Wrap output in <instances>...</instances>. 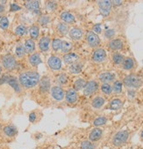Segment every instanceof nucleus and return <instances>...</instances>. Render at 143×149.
Returning a JSON list of instances; mask_svg holds the SVG:
<instances>
[{
  "label": "nucleus",
  "mask_w": 143,
  "mask_h": 149,
  "mask_svg": "<svg viewBox=\"0 0 143 149\" xmlns=\"http://www.w3.org/2000/svg\"><path fill=\"white\" fill-rule=\"evenodd\" d=\"M19 84L26 88H32L37 86L41 81V76L37 72H24L19 76Z\"/></svg>",
  "instance_id": "f257e3e1"
},
{
  "label": "nucleus",
  "mask_w": 143,
  "mask_h": 149,
  "mask_svg": "<svg viewBox=\"0 0 143 149\" xmlns=\"http://www.w3.org/2000/svg\"><path fill=\"white\" fill-rule=\"evenodd\" d=\"M1 64L2 66L6 71H12L17 67V61L15 57L11 54H6L1 57Z\"/></svg>",
  "instance_id": "f03ea898"
},
{
  "label": "nucleus",
  "mask_w": 143,
  "mask_h": 149,
  "mask_svg": "<svg viewBox=\"0 0 143 149\" xmlns=\"http://www.w3.org/2000/svg\"><path fill=\"white\" fill-rule=\"evenodd\" d=\"M129 137V132L127 131H120L114 135L112 139V144L115 146H120L126 142Z\"/></svg>",
  "instance_id": "7ed1b4c3"
},
{
  "label": "nucleus",
  "mask_w": 143,
  "mask_h": 149,
  "mask_svg": "<svg viewBox=\"0 0 143 149\" xmlns=\"http://www.w3.org/2000/svg\"><path fill=\"white\" fill-rule=\"evenodd\" d=\"M50 94L54 100L56 102H61L65 99V92L60 86H54L50 89Z\"/></svg>",
  "instance_id": "20e7f679"
},
{
  "label": "nucleus",
  "mask_w": 143,
  "mask_h": 149,
  "mask_svg": "<svg viewBox=\"0 0 143 149\" xmlns=\"http://www.w3.org/2000/svg\"><path fill=\"white\" fill-rule=\"evenodd\" d=\"M123 83L125 84V86H128V87H139L140 86L142 81L140 79V77L136 76V75H129L127 77H126L123 80Z\"/></svg>",
  "instance_id": "39448f33"
},
{
  "label": "nucleus",
  "mask_w": 143,
  "mask_h": 149,
  "mask_svg": "<svg viewBox=\"0 0 143 149\" xmlns=\"http://www.w3.org/2000/svg\"><path fill=\"white\" fill-rule=\"evenodd\" d=\"M98 6L100 13L104 17H107L111 10L112 3L111 1H108V0H104V1H98Z\"/></svg>",
  "instance_id": "423d86ee"
},
{
  "label": "nucleus",
  "mask_w": 143,
  "mask_h": 149,
  "mask_svg": "<svg viewBox=\"0 0 143 149\" xmlns=\"http://www.w3.org/2000/svg\"><path fill=\"white\" fill-rule=\"evenodd\" d=\"M85 39H86L87 44L92 48L98 47L100 43V39L98 36L93 31H88L86 33V36H85Z\"/></svg>",
  "instance_id": "0eeeda50"
},
{
  "label": "nucleus",
  "mask_w": 143,
  "mask_h": 149,
  "mask_svg": "<svg viewBox=\"0 0 143 149\" xmlns=\"http://www.w3.org/2000/svg\"><path fill=\"white\" fill-rule=\"evenodd\" d=\"M47 65L52 71H59L62 68L63 62L60 57L56 56H51L47 59Z\"/></svg>",
  "instance_id": "6e6552de"
},
{
  "label": "nucleus",
  "mask_w": 143,
  "mask_h": 149,
  "mask_svg": "<svg viewBox=\"0 0 143 149\" xmlns=\"http://www.w3.org/2000/svg\"><path fill=\"white\" fill-rule=\"evenodd\" d=\"M98 89V83L96 80H90L86 83V86L83 88V95H91L96 93Z\"/></svg>",
  "instance_id": "1a4fd4ad"
},
{
  "label": "nucleus",
  "mask_w": 143,
  "mask_h": 149,
  "mask_svg": "<svg viewBox=\"0 0 143 149\" xmlns=\"http://www.w3.org/2000/svg\"><path fill=\"white\" fill-rule=\"evenodd\" d=\"M106 57V52L103 49H97L92 53V61L95 63H102Z\"/></svg>",
  "instance_id": "9d476101"
},
{
  "label": "nucleus",
  "mask_w": 143,
  "mask_h": 149,
  "mask_svg": "<svg viewBox=\"0 0 143 149\" xmlns=\"http://www.w3.org/2000/svg\"><path fill=\"white\" fill-rule=\"evenodd\" d=\"M65 100L68 103L74 104L78 100L77 91H76L74 88H69L65 93Z\"/></svg>",
  "instance_id": "9b49d317"
},
{
  "label": "nucleus",
  "mask_w": 143,
  "mask_h": 149,
  "mask_svg": "<svg viewBox=\"0 0 143 149\" xmlns=\"http://www.w3.org/2000/svg\"><path fill=\"white\" fill-rule=\"evenodd\" d=\"M103 135V130L98 128V127H95L93 130H91V132L89 134V140L91 142H97L98 141Z\"/></svg>",
  "instance_id": "f8f14e48"
},
{
  "label": "nucleus",
  "mask_w": 143,
  "mask_h": 149,
  "mask_svg": "<svg viewBox=\"0 0 143 149\" xmlns=\"http://www.w3.org/2000/svg\"><path fill=\"white\" fill-rule=\"evenodd\" d=\"M69 36L70 39H72L74 41H78V40L82 39V36H83V31L80 27H73L69 30Z\"/></svg>",
  "instance_id": "ddd939ff"
},
{
  "label": "nucleus",
  "mask_w": 143,
  "mask_h": 149,
  "mask_svg": "<svg viewBox=\"0 0 143 149\" xmlns=\"http://www.w3.org/2000/svg\"><path fill=\"white\" fill-rule=\"evenodd\" d=\"M50 38L47 36H43L39 41V48L41 52H47L50 48Z\"/></svg>",
  "instance_id": "4468645a"
},
{
  "label": "nucleus",
  "mask_w": 143,
  "mask_h": 149,
  "mask_svg": "<svg viewBox=\"0 0 143 149\" xmlns=\"http://www.w3.org/2000/svg\"><path fill=\"white\" fill-rule=\"evenodd\" d=\"M63 62L67 65H72L74 63H76V61L79 60V56L76 53H67L63 55Z\"/></svg>",
  "instance_id": "2eb2a0df"
},
{
  "label": "nucleus",
  "mask_w": 143,
  "mask_h": 149,
  "mask_svg": "<svg viewBox=\"0 0 143 149\" xmlns=\"http://www.w3.org/2000/svg\"><path fill=\"white\" fill-rule=\"evenodd\" d=\"M25 6L29 11L34 12V13H41L40 2H38V1H25Z\"/></svg>",
  "instance_id": "dca6fc26"
},
{
  "label": "nucleus",
  "mask_w": 143,
  "mask_h": 149,
  "mask_svg": "<svg viewBox=\"0 0 143 149\" xmlns=\"http://www.w3.org/2000/svg\"><path fill=\"white\" fill-rule=\"evenodd\" d=\"M50 89V79L47 77H43L40 81V91L45 94L48 92Z\"/></svg>",
  "instance_id": "f3484780"
},
{
  "label": "nucleus",
  "mask_w": 143,
  "mask_h": 149,
  "mask_svg": "<svg viewBox=\"0 0 143 149\" xmlns=\"http://www.w3.org/2000/svg\"><path fill=\"white\" fill-rule=\"evenodd\" d=\"M28 62L29 64L32 65V66H38L40 64H41V56L38 52H35V53H33L29 56L28 57Z\"/></svg>",
  "instance_id": "a211bd4d"
},
{
  "label": "nucleus",
  "mask_w": 143,
  "mask_h": 149,
  "mask_svg": "<svg viewBox=\"0 0 143 149\" xmlns=\"http://www.w3.org/2000/svg\"><path fill=\"white\" fill-rule=\"evenodd\" d=\"M61 19L66 24H73L76 22V17L69 12H63L60 15Z\"/></svg>",
  "instance_id": "6ab92c4d"
},
{
  "label": "nucleus",
  "mask_w": 143,
  "mask_h": 149,
  "mask_svg": "<svg viewBox=\"0 0 143 149\" xmlns=\"http://www.w3.org/2000/svg\"><path fill=\"white\" fill-rule=\"evenodd\" d=\"M3 132L6 136L9 138H12L18 134V129L14 125H6L3 128Z\"/></svg>",
  "instance_id": "aec40b11"
},
{
  "label": "nucleus",
  "mask_w": 143,
  "mask_h": 149,
  "mask_svg": "<svg viewBox=\"0 0 143 149\" xmlns=\"http://www.w3.org/2000/svg\"><path fill=\"white\" fill-rule=\"evenodd\" d=\"M83 65H84V63L82 61H79L78 60L76 63L70 65V66H69V72L71 73H73V74H77V73H79V72H82V70L83 68Z\"/></svg>",
  "instance_id": "412c9836"
},
{
  "label": "nucleus",
  "mask_w": 143,
  "mask_h": 149,
  "mask_svg": "<svg viewBox=\"0 0 143 149\" xmlns=\"http://www.w3.org/2000/svg\"><path fill=\"white\" fill-rule=\"evenodd\" d=\"M56 31L60 36H64L69 33V26L64 22H60L56 26Z\"/></svg>",
  "instance_id": "4be33fe9"
},
{
  "label": "nucleus",
  "mask_w": 143,
  "mask_h": 149,
  "mask_svg": "<svg viewBox=\"0 0 143 149\" xmlns=\"http://www.w3.org/2000/svg\"><path fill=\"white\" fill-rule=\"evenodd\" d=\"M25 49L26 54H33L35 50V42L33 39H27L25 42Z\"/></svg>",
  "instance_id": "5701e85b"
},
{
  "label": "nucleus",
  "mask_w": 143,
  "mask_h": 149,
  "mask_svg": "<svg viewBox=\"0 0 143 149\" xmlns=\"http://www.w3.org/2000/svg\"><path fill=\"white\" fill-rule=\"evenodd\" d=\"M104 102H105L104 99L102 96H99L98 95V96H96V97H94L92 99V101H91V106L94 109H101L104 105Z\"/></svg>",
  "instance_id": "b1692460"
},
{
  "label": "nucleus",
  "mask_w": 143,
  "mask_h": 149,
  "mask_svg": "<svg viewBox=\"0 0 143 149\" xmlns=\"http://www.w3.org/2000/svg\"><path fill=\"white\" fill-rule=\"evenodd\" d=\"M109 48L111 50H120L123 48V42L120 39H114L109 42Z\"/></svg>",
  "instance_id": "393cba45"
},
{
  "label": "nucleus",
  "mask_w": 143,
  "mask_h": 149,
  "mask_svg": "<svg viewBox=\"0 0 143 149\" xmlns=\"http://www.w3.org/2000/svg\"><path fill=\"white\" fill-rule=\"evenodd\" d=\"M114 76L113 73H111V72H103L101 74H99L98 76V79L101 82L103 83H108V82H111L112 80H114Z\"/></svg>",
  "instance_id": "a878e982"
},
{
  "label": "nucleus",
  "mask_w": 143,
  "mask_h": 149,
  "mask_svg": "<svg viewBox=\"0 0 143 149\" xmlns=\"http://www.w3.org/2000/svg\"><path fill=\"white\" fill-rule=\"evenodd\" d=\"M40 34V26L37 24H34L30 26L29 28V36L31 37V39L35 40L38 38Z\"/></svg>",
  "instance_id": "bb28decb"
},
{
  "label": "nucleus",
  "mask_w": 143,
  "mask_h": 149,
  "mask_svg": "<svg viewBox=\"0 0 143 149\" xmlns=\"http://www.w3.org/2000/svg\"><path fill=\"white\" fill-rule=\"evenodd\" d=\"M86 81H85L83 79H77L73 85V88L75 89L76 91H80L82 89H83L86 86Z\"/></svg>",
  "instance_id": "cd10ccee"
},
{
  "label": "nucleus",
  "mask_w": 143,
  "mask_h": 149,
  "mask_svg": "<svg viewBox=\"0 0 143 149\" xmlns=\"http://www.w3.org/2000/svg\"><path fill=\"white\" fill-rule=\"evenodd\" d=\"M122 107V102L120 99H113L110 103H109V108L113 110L120 109Z\"/></svg>",
  "instance_id": "c85d7f7f"
},
{
  "label": "nucleus",
  "mask_w": 143,
  "mask_h": 149,
  "mask_svg": "<svg viewBox=\"0 0 143 149\" xmlns=\"http://www.w3.org/2000/svg\"><path fill=\"white\" fill-rule=\"evenodd\" d=\"M15 54H16V56L19 57V58H22L25 54V46L21 43L18 44L16 46V49H15Z\"/></svg>",
  "instance_id": "c756f323"
},
{
  "label": "nucleus",
  "mask_w": 143,
  "mask_h": 149,
  "mask_svg": "<svg viewBox=\"0 0 143 149\" xmlns=\"http://www.w3.org/2000/svg\"><path fill=\"white\" fill-rule=\"evenodd\" d=\"M62 43H63V41L59 38H55L52 41V49L54 51L57 52L61 50V48H62Z\"/></svg>",
  "instance_id": "7c9ffc66"
},
{
  "label": "nucleus",
  "mask_w": 143,
  "mask_h": 149,
  "mask_svg": "<svg viewBox=\"0 0 143 149\" xmlns=\"http://www.w3.org/2000/svg\"><path fill=\"white\" fill-rule=\"evenodd\" d=\"M100 90L103 94L104 95H111L112 92V87L110 84L108 83H103L100 86Z\"/></svg>",
  "instance_id": "2f4dec72"
},
{
  "label": "nucleus",
  "mask_w": 143,
  "mask_h": 149,
  "mask_svg": "<svg viewBox=\"0 0 143 149\" xmlns=\"http://www.w3.org/2000/svg\"><path fill=\"white\" fill-rule=\"evenodd\" d=\"M56 80L58 82L60 85H67L69 83V77L67 74L65 73H61L59 75H57V78H56Z\"/></svg>",
  "instance_id": "473e14b6"
},
{
  "label": "nucleus",
  "mask_w": 143,
  "mask_h": 149,
  "mask_svg": "<svg viewBox=\"0 0 143 149\" xmlns=\"http://www.w3.org/2000/svg\"><path fill=\"white\" fill-rule=\"evenodd\" d=\"M72 49V44L69 42L67 41H63L62 43V48H61V51L64 54L69 53V51Z\"/></svg>",
  "instance_id": "72a5a7b5"
},
{
  "label": "nucleus",
  "mask_w": 143,
  "mask_h": 149,
  "mask_svg": "<svg viewBox=\"0 0 143 149\" xmlns=\"http://www.w3.org/2000/svg\"><path fill=\"white\" fill-rule=\"evenodd\" d=\"M81 149H96V145L90 141V140H84L81 143Z\"/></svg>",
  "instance_id": "f704fd0d"
},
{
  "label": "nucleus",
  "mask_w": 143,
  "mask_h": 149,
  "mask_svg": "<svg viewBox=\"0 0 143 149\" xmlns=\"http://www.w3.org/2000/svg\"><path fill=\"white\" fill-rule=\"evenodd\" d=\"M26 32H27L26 26L24 25H19L15 29V34L19 36H24L26 34Z\"/></svg>",
  "instance_id": "c9c22d12"
},
{
  "label": "nucleus",
  "mask_w": 143,
  "mask_h": 149,
  "mask_svg": "<svg viewBox=\"0 0 143 149\" xmlns=\"http://www.w3.org/2000/svg\"><path fill=\"white\" fill-rule=\"evenodd\" d=\"M112 60H113L114 64L120 65V64H123V62H124V56L120 53H114L112 55Z\"/></svg>",
  "instance_id": "e433bc0d"
},
{
  "label": "nucleus",
  "mask_w": 143,
  "mask_h": 149,
  "mask_svg": "<svg viewBox=\"0 0 143 149\" xmlns=\"http://www.w3.org/2000/svg\"><path fill=\"white\" fill-rule=\"evenodd\" d=\"M134 62L132 58L127 57L126 59H124V62H123V68L125 70H131L133 67Z\"/></svg>",
  "instance_id": "4c0bfd02"
},
{
  "label": "nucleus",
  "mask_w": 143,
  "mask_h": 149,
  "mask_svg": "<svg viewBox=\"0 0 143 149\" xmlns=\"http://www.w3.org/2000/svg\"><path fill=\"white\" fill-rule=\"evenodd\" d=\"M7 82L15 89V91H17V92H20V87H19V83L17 82V79H15V78H13V77H8V79H7Z\"/></svg>",
  "instance_id": "58836bf2"
},
{
  "label": "nucleus",
  "mask_w": 143,
  "mask_h": 149,
  "mask_svg": "<svg viewBox=\"0 0 143 149\" xmlns=\"http://www.w3.org/2000/svg\"><path fill=\"white\" fill-rule=\"evenodd\" d=\"M106 122H107V119L104 116H99V117H97L93 121V125L95 127H98V126L105 125Z\"/></svg>",
  "instance_id": "ea45409f"
},
{
  "label": "nucleus",
  "mask_w": 143,
  "mask_h": 149,
  "mask_svg": "<svg viewBox=\"0 0 143 149\" xmlns=\"http://www.w3.org/2000/svg\"><path fill=\"white\" fill-rule=\"evenodd\" d=\"M112 92L115 94H120L122 92V83L120 81H115L113 83Z\"/></svg>",
  "instance_id": "a19ab883"
},
{
  "label": "nucleus",
  "mask_w": 143,
  "mask_h": 149,
  "mask_svg": "<svg viewBox=\"0 0 143 149\" xmlns=\"http://www.w3.org/2000/svg\"><path fill=\"white\" fill-rule=\"evenodd\" d=\"M9 26V20L6 17H2L0 19V28L2 30H6Z\"/></svg>",
  "instance_id": "79ce46f5"
},
{
  "label": "nucleus",
  "mask_w": 143,
  "mask_h": 149,
  "mask_svg": "<svg viewBox=\"0 0 143 149\" xmlns=\"http://www.w3.org/2000/svg\"><path fill=\"white\" fill-rule=\"evenodd\" d=\"M50 21V17L48 15H41L39 18V23L41 25H47Z\"/></svg>",
  "instance_id": "37998d69"
},
{
  "label": "nucleus",
  "mask_w": 143,
  "mask_h": 149,
  "mask_svg": "<svg viewBox=\"0 0 143 149\" xmlns=\"http://www.w3.org/2000/svg\"><path fill=\"white\" fill-rule=\"evenodd\" d=\"M47 8L50 11H54L57 8V4L53 1H49L47 3Z\"/></svg>",
  "instance_id": "c03bdc74"
},
{
  "label": "nucleus",
  "mask_w": 143,
  "mask_h": 149,
  "mask_svg": "<svg viewBox=\"0 0 143 149\" xmlns=\"http://www.w3.org/2000/svg\"><path fill=\"white\" fill-rule=\"evenodd\" d=\"M104 36H105V37H107L108 39L111 38V37L114 36V30H112V29H108L107 31H105Z\"/></svg>",
  "instance_id": "a18cd8bd"
},
{
  "label": "nucleus",
  "mask_w": 143,
  "mask_h": 149,
  "mask_svg": "<svg viewBox=\"0 0 143 149\" xmlns=\"http://www.w3.org/2000/svg\"><path fill=\"white\" fill-rule=\"evenodd\" d=\"M20 9H21V7H20V6H18V5H16V4H12V5H11L10 11H11V12H16V11L20 10Z\"/></svg>",
  "instance_id": "49530a36"
},
{
  "label": "nucleus",
  "mask_w": 143,
  "mask_h": 149,
  "mask_svg": "<svg viewBox=\"0 0 143 149\" xmlns=\"http://www.w3.org/2000/svg\"><path fill=\"white\" fill-rule=\"evenodd\" d=\"M35 119H36V114H35L34 112L31 113V114L29 115V121H30L31 123H34V122L35 121Z\"/></svg>",
  "instance_id": "de8ad7c7"
},
{
  "label": "nucleus",
  "mask_w": 143,
  "mask_h": 149,
  "mask_svg": "<svg viewBox=\"0 0 143 149\" xmlns=\"http://www.w3.org/2000/svg\"><path fill=\"white\" fill-rule=\"evenodd\" d=\"M93 32H94V33H96L97 35H98V34H99V33H101V28H100L99 25H96V26H94V27H93Z\"/></svg>",
  "instance_id": "09e8293b"
},
{
  "label": "nucleus",
  "mask_w": 143,
  "mask_h": 149,
  "mask_svg": "<svg viewBox=\"0 0 143 149\" xmlns=\"http://www.w3.org/2000/svg\"><path fill=\"white\" fill-rule=\"evenodd\" d=\"M111 3H112V6H120L123 2H122V1H111Z\"/></svg>",
  "instance_id": "8fccbe9b"
},
{
  "label": "nucleus",
  "mask_w": 143,
  "mask_h": 149,
  "mask_svg": "<svg viewBox=\"0 0 143 149\" xmlns=\"http://www.w3.org/2000/svg\"><path fill=\"white\" fill-rule=\"evenodd\" d=\"M5 11V6L4 5H0V13H3Z\"/></svg>",
  "instance_id": "3c124183"
},
{
  "label": "nucleus",
  "mask_w": 143,
  "mask_h": 149,
  "mask_svg": "<svg viewBox=\"0 0 143 149\" xmlns=\"http://www.w3.org/2000/svg\"><path fill=\"white\" fill-rule=\"evenodd\" d=\"M1 72H2V66L0 65V75H1Z\"/></svg>",
  "instance_id": "603ef678"
},
{
  "label": "nucleus",
  "mask_w": 143,
  "mask_h": 149,
  "mask_svg": "<svg viewBox=\"0 0 143 149\" xmlns=\"http://www.w3.org/2000/svg\"><path fill=\"white\" fill-rule=\"evenodd\" d=\"M141 138H142V139H143V132H141Z\"/></svg>",
  "instance_id": "864d4df0"
},
{
  "label": "nucleus",
  "mask_w": 143,
  "mask_h": 149,
  "mask_svg": "<svg viewBox=\"0 0 143 149\" xmlns=\"http://www.w3.org/2000/svg\"><path fill=\"white\" fill-rule=\"evenodd\" d=\"M1 18H2V17H1V15H0V19H1Z\"/></svg>",
  "instance_id": "5fc2aeb1"
},
{
  "label": "nucleus",
  "mask_w": 143,
  "mask_h": 149,
  "mask_svg": "<svg viewBox=\"0 0 143 149\" xmlns=\"http://www.w3.org/2000/svg\"><path fill=\"white\" fill-rule=\"evenodd\" d=\"M0 128H1V126H0Z\"/></svg>",
  "instance_id": "6e6d98bb"
}]
</instances>
